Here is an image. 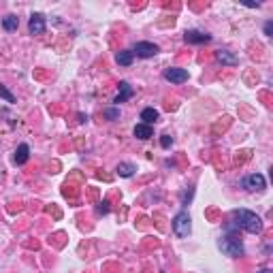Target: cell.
<instances>
[{
    "mask_svg": "<svg viewBox=\"0 0 273 273\" xmlns=\"http://www.w3.org/2000/svg\"><path fill=\"white\" fill-rule=\"evenodd\" d=\"M96 214H98V216H107L109 214V200H102V203L98 205V210H96Z\"/></svg>",
    "mask_w": 273,
    "mask_h": 273,
    "instance_id": "20",
    "label": "cell"
},
{
    "mask_svg": "<svg viewBox=\"0 0 273 273\" xmlns=\"http://www.w3.org/2000/svg\"><path fill=\"white\" fill-rule=\"evenodd\" d=\"M218 248L222 250V254L230 256V258H239V256H244V252H246L244 242H242V239H239L232 230L224 232V235L218 239Z\"/></svg>",
    "mask_w": 273,
    "mask_h": 273,
    "instance_id": "2",
    "label": "cell"
},
{
    "mask_svg": "<svg viewBox=\"0 0 273 273\" xmlns=\"http://www.w3.org/2000/svg\"><path fill=\"white\" fill-rule=\"evenodd\" d=\"M160 146H162L164 150H168L173 146V136L171 134H162V136H160Z\"/></svg>",
    "mask_w": 273,
    "mask_h": 273,
    "instance_id": "19",
    "label": "cell"
},
{
    "mask_svg": "<svg viewBox=\"0 0 273 273\" xmlns=\"http://www.w3.org/2000/svg\"><path fill=\"white\" fill-rule=\"evenodd\" d=\"M184 41L190 43V45L210 43V41H212V34H207V32H200V30H186V32H184Z\"/></svg>",
    "mask_w": 273,
    "mask_h": 273,
    "instance_id": "8",
    "label": "cell"
},
{
    "mask_svg": "<svg viewBox=\"0 0 273 273\" xmlns=\"http://www.w3.org/2000/svg\"><path fill=\"white\" fill-rule=\"evenodd\" d=\"M162 77L166 79V82H171V84H175V86H180V84H186L190 75H188V70H186V68L171 66V68H164Z\"/></svg>",
    "mask_w": 273,
    "mask_h": 273,
    "instance_id": "6",
    "label": "cell"
},
{
    "mask_svg": "<svg viewBox=\"0 0 273 273\" xmlns=\"http://www.w3.org/2000/svg\"><path fill=\"white\" fill-rule=\"evenodd\" d=\"M264 34H267V36L273 34V22H271V20H269L267 24H264Z\"/></svg>",
    "mask_w": 273,
    "mask_h": 273,
    "instance_id": "22",
    "label": "cell"
},
{
    "mask_svg": "<svg viewBox=\"0 0 273 273\" xmlns=\"http://www.w3.org/2000/svg\"><path fill=\"white\" fill-rule=\"evenodd\" d=\"M0 98H4L6 102H15V96L6 90V86H0Z\"/></svg>",
    "mask_w": 273,
    "mask_h": 273,
    "instance_id": "18",
    "label": "cell"
},
{
    "mask_svg": "<svg viewBox=\"0 0 273 273\" xmlns=\"http://www.w3.org/2000/svg\"><path fill=\"white\" fill-rule=\"evenodd\" d=\"M116 171H118L120 178H132V175L136 173V164H132V162H120Z\"/></svg>",
    "mask_w": 273,
    "mask_h": 273,
    "instance_id": "15",
    "label": "cell"
},
{
    "mask_svg": "<svg viewBox=\"0 0 273 273\" xmlns=\"http://www.w3.org/2000/svg\"><path fill=\"white\" fill-rule=\"evenodd\" d=\"M258 273H273V271H271V269H260Z\"/></svg>",
    "mask_w": 273,
    "mask_h": 273,
    "instance_id": "23",
    "label": "cell"
},
{
    "mask_svg": "<svg viewBox=\"0 0 273 273\" xmlns=\"http://www.w3.org/2000/svg\"><path fill=\"white\" fill-rule=\"evenodd\" d=\"M230 226L242 228L246 232H250V235H260L264 224H262L258 214H254L250 210H235L230 214Z\"/></svg>",
    "mask_w": 273,
    "mask_h": 273,
    "instance_id": "1",
    "label": "cell"
},
{
    "mask_svg": "<svg viewBox=\"0 0 273 273\" xmlns=\"http://www.w3.org/2000/svg\"><path fill=\"white\" fill-rule=\"evenodd\" d=\"M132 60H134L132 50H122V52H118V54H116V62L120 64V66H130Z\"/></svg>",
    "mask_w": 273,
    "mask_h": 273,
    "instance_id": "14",
    "label": "cell"
},
{
    "mask_svg": "<svg viewBox=\"0 0 273 273\" xmlns=\"http://www.w3.org/2000/svg\"><path fill=\"white\" fill-rule=\"evenodd\" d=\"M132 134L136 136V139H141V141H148L150 136L154 134V128L148 126V124H136L134 130H132Z\"/></svg>",
    "mask_w": 273,
    "mask_h": 273,
    "instance_id": "13",
    "label": "cell"
},
{
    "mask_svg": "<svg viewBox=\"0 0 273 273\" xmlns=\"http://www.w3.org/2000/svg\"><path fill=\"white\" fill-rule=\"evenodd\" d=\"M2 28L6 32H15L20 28V20H18V15H6V18L2 20Z\"/></svg>",
    "mask_w": 273,
    "mask_h": 273,
    "instance_id": "16",
    "label": "cell"
},
{
    "mask_svg": "<svg viewBox=\"0 0 273 273\" xmlns=\"http://www.w3.org/2000/svg\"><path fill=\"white\" fill-rule=\"evenodd\" d=\"M242 186L248 192H260V190L267 188V180H264V175H260V173H252V175H246Z\"/></svg>",
    "mask_w": 273,
    "mask_h": 273,
    "instance_id": "4",
    "label": "cell"
},
{
    "mask_svg": "<svg viewBox=\"0 0 273 273\" xmlns=\"http://www.w3.org/2000/svg\"><path fill=\"white\" fill-rule=\"evenodd\" d=\"M216 60H218L222 66H237V64H239V58L232 52H228V50H218V52H216Z\"/></svg>",
    "mask_w": 273,
    "mask_h": 273,
    "instance_id": "10",
    "label": "cell"
},
{
    "mask_svg": "<svg viewBox=\"0 0 273 273\" xmlns=\"http://www.w3.org/2000/svg\"><path fill=\"white\" fill-rule=\"evenodd\" d=\"M105 118L109 120V122H116V120H120V107H109V109H105Z\"/></svg>",
    "mask_w": 273,
    "mask_h": 273,
    "instance_id": "17",
    "label": "cell"
},
{
    "mask_svg": "<svg viewBox=\"0 0 273 273\" xmlns=\"http://www.w3.org/2000/svg\"><path fill=\"white\" fill-rule=\"evenodd\" d=\"M158 52H160V47L150 41H139L132 47V54H136V58H154Z\"/></svg>",
    "mask_w": 273,
    "mask_h": 273,
    "instance_id": "5",
    "label": "cell"
},
{
    "mask_svg": "<svg viewBox=\"0 0 273 273\" xmlns=\"http://www.w3.org/2000/svg\"><path fill=\"white\" fill-rule=\"evenodd\" d=\"M171 226H173V232H175V235H178L180 239L188 237L190 232H192V218H190V214H188L186 210L180 212V214H175Z\"/></svg>",
    "mask_w": 273,
    "mask_h": 273,
    "instance_id": "3",
    "label": "cell"
},
{
    "mask_svg": "<svg viewBox=\"0 0 273 273\" xmlns=\"http://www.w3.org/2000/svg\"><path fill=\"white\" fill-rule=\"evenodd\" d=\"M141 120H143L141 124H148V126L156 124L158 120H160V114H158V109H154V107H146V109L141 111Z\"/></svg>",
    "mask_w": 273,
    "mask_h": 273,
    "instance_id": "12",
    "label": "cell"
},
{
    "mask_svg": "<svg viewBox=\"0 0 273 273\" xmlns=\"http://www.w3.org/2000/svg\"><path fill=\"white\" fill-rule=\"evenodd\" d=\"M28 158H30V148H28V143H20L18 150H15L13 162L22 166V164H26V162H28Z\"/></svg>",
    "mask_w": 273,
    "mask_h": 273,
    "instance_id": "11",
    "label": "cell"
},
{
    "mask_svg": "<svg viewBox=\"0 0 273 273\" xmlns=\"http://www.w3.org/2000/svg\"><path fill=\"white\" fill-rule=\"evenodd\" d=\"M192 194H194V188H190V190L186 192V194L182 196V205H188V203H190V198H192Z\"/></svg>",
    "mask_w": 273,
    "mask_h": 273,
    "instance_id": "21",
    "label": "cell"
},
{
    "mask_svg": "<svg viewBox=\"0 0 273 273\" xmlns=\"http://www.w3.org/2000/svg\"><path fill=\"white\" fill-rule=\"evenodd\" d=\"M45 28H47L45 15L43 13H32L30 20H28V32H30V34L38 36V34H43V32H45Z\"/></svg>",
    "mask_w": 273,
    "mask_h": 273,
    "instance_id": "7",
    "label": "cell"
},
{
    "mask_svg": "<svg viewBox=\"0 0 273 273\" xmlns=\"http://www.w3.org/2000/svg\"><path fill=\"white\" fill-rule=\"evenodd\" d=\"M132 94H134V90H132V86H130V84H128V82H120V92H118V96L114 98V102L120 107L122 102L130 100V98H132Z\"/></svg>",
    "mask_w": 273,
    "mask_h": 273,
    "instance_id": "9",
    "label": "cell"
}]
</instances>
